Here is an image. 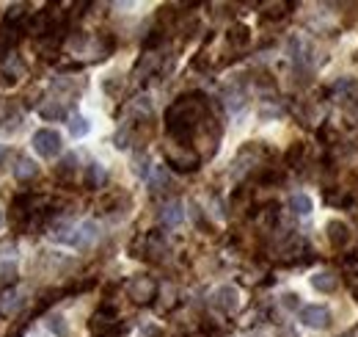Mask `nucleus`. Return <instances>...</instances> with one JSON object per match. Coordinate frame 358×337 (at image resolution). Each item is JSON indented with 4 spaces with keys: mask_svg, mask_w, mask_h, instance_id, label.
I'll return each instance as SVG.
<instances>
[{
    "mask_svg": "<svg viewBox=\"0 0 358 337\" xmlns=\"http://www.w3.org/2000/svg\"><path fill=\"white\" fill-rule=\"evenodd\" d=\"M209 119V105L207 97L193 91V94H182L179 100L171 102V108L166 111V130L174 138V144H187L193 133L201 127V122Z\"/></svg>",
    "mask_w": 358,
    "mask_h": 337,
    "instance_id": "f257e3e1",
    "label": "nucleus"
},
{
    "mask_svg": "<svg viewBox=\"0 0 358 337\" xmlns=\"http://www.w3.org/2000/svg\"><path fill=\"white\" fill-rule=\"evenodd\" d=\"M55 241L66 244L72 249H88V246H94L100 241V227L91 219L80 221L77 227H61V230H55Z\"/></svg>",
    "mask_w": 358,
    "mask_h": 337,
    "instance_id": "f03ea898",
    "label": "nucleus"
},
{
    "mask_svg": "<svg viewBox=\"0 0 358 337\" xmlns=\"http://www.w3.org/2000/svg\"><path fill=\"white\" fill-rule=\"evenodd\" d=\"M30 147L36 149V155H39V158L53 161V158H58V155L64 152V138H61V133H58V130H53V127H41V130H36V133H33Z\"/></svg>",
    "mask_w": 358,
    "mask_h": 337,
    "instance_id": "7ed1b4c3",
    "label": "nucleus"
},
{
    "mask_svg": "<svg viewBox=\"0 0 358 337\" xmlns=\"http://www.w3.org/2000/svg\"><path fill=\"white\" fill-rule=\"evenodd\" d=\"M166 161L177 172H196L198 163H201L198 152L193 147H187V144H169L166 147Z\"/></svg>",
    "mask_w": 358,
    "mask_h": 337,
    "instance_id": "20e7f679",
    "label": "nucleus"
},
{
    "mask_svg": "<svg viewBox=\"0 0 358 337\" xmlns=\"http://www.w3.org/2000/svg\"><path fill=\"white\" fill-rule=\"evenodd\" d=\"M298 318L306 329H328L331 327V310L323 304H306L298 310Z\"/></svg>",
    "mask_w": 358,
    "mask_h": 337,
    "instance_id": "39448f33",
    "label": "nucleus"
},
{
    "mask_svg": "<svg viewBox=\"0 0 358 337\" xmlns=\"http://www.w3.org/2000/svg\"><path fill=\"white\" fill-rule=\"evenodd\" d=\"M127 296L135 302V304H149L158 299V282L152 277H135L130 285H127Z\"/></svg>",
    "mask_w": 358,
    "mask_h": 337,
    "instance_id": "423d86ee",
    "label": "nucleus"
},
{
    "mask_svg": "<svg viewBox=\"0 0 358 337\" xmlns=\"http://www.w3.org/2000/svg\"><path fill=\"white\" fill-rule=\"evenodd\" d=\"M212 307L215 310H220V313H234L237 307H240V291L234 288V285H220V288H215V293H212Z\"/></svg>",
    "mask_w": 358,
    "mask_h": 337,
    "instance_id": "0eeeda50",
    "label": "nucleus"
},
{
    "mask_svg": "<svg viewBox=\"0 0 358 337\" xmlns=\"http://www.w3.org/2000/svg\"><path fill=\"white\" fill-rule=\"evenodd\" d=\"M25 291L22 288H8V291H3L0 293V316L3 318H11V316H17L22 307H25Z\"/></svg>",
    "mask_w": 358,
    "mask_h": 337,
    "instance_id": "6e6552de",
    "label": "nucleus"
},
{
    "mask_svg": "<svg viewBox=\"0 0 358 337\" xmlns=\"http://www.w3.org/2000/svg\"><path fill=\"white\" fill-rule=\"evenodd\" d=\"M326 238H328V244H331L334 249H342V246L350 241V227H348L345 221H339V219H331V221L326 224Z\"/></svg>",
    "mask_w": 358,
    "mask_h": 337,
    "instance_id": "1a4fd4ad",
    "label": "nucleus"
},
{
    "mask_svg": "<svg viewBox=\"0 0 358 337\" xmlns=\"http://www.w3.org/2000/svg\"><path fill=\"white\" fill-rule=\"evenodd\" d=\"M86 188H91V191H97V188H102L105 183H108V172H105V166L100 163V161H94V163H88L86 166Z\"/></svg>",
    "mask_w": 358,
    "mask_h": 337,
    "instance_id": "9d476101",
    "label": "nucleus"
},
{
    "mask_svg": "<svg viewBox=\"0 0 358 337\" xmlns=\"http://www.w3.org/2000/svg\"><path fill=\"white\" fill-rule=\"evenodd\" d=\"M185 221V208H182V202H169V205H163V210H160V224L163 227H179Z\"/></svg>",
    "mask_w": 358,
    "mask_h": 337,
    "instance_id": "9b49d317",
    "label": "nucleus"
},
{
    "mask_svg": "<svg viewBox=\"0 0 358 337\" xmlns=\"http://www.w3.org/2000/svg\"><path fill=\"white\" fill-rule=\"evenodd\" d=\"M290 53H292L295 66H303V69L312 66V55H309L312 50H309V44L303 39H290Z\"/></svg>",
    "mask_w": 358,
    "mask_h": 337,
    "instance_id": "f8f14e48",
    "label": "nucleus"
},
{
    "mask_svg": "<svg viewBox=\"0 0 358 337\" xmlns=\"http://www.w3.org/2000/svg\"><path fill=\"white\" fill-rule=\"evenodd\" d=\"M287 205H290L292 216H309V213L314 210V202H312L309 194H292V197L287 199Z\"/></svg>",
    "mask_w": 358,
    "mask_h": 337,
    "instance_id": "ddd939ff",
    "label": "nucleus"
},
{
    "mask_svg": "<svg viewBox=\"0 0 358 337\" xmlns=\"http://www.w3.org/2000/svg\"><path fill=\"white\" fill-rule=\"evenodd\" d=\"M312 288L320 291V293H334V291L339 288V277H334V274H328V271H320V274L312 277Z\"/></svg>",
    "mask_w": 358,
    "mask_h": 337,
    "instance_id": "4468645a",
    "label": "nucleus"
},
{
    "mask_svg": "<svg viewBox=\"0 0 358 337\" xmlns=\"http://www.w3.org/2000/svg\"><path fill=\"white\" fill-rule=\"evenodd\" d=\"M39 174V166L30 161V158H17V166H14V177L19 180V183H28V180H33Z\"/></svg>",
    "mask_w": 358,
    "mask_h": 337,
    "instance_id": "2eb2a0df",
    "label": "nucleus"
},
{
    "mask_svg": "<svg viewBox=\"0 0 358 337\" xmlns=\"http://www.w3.org/2000/svg\"><path fill=\"white\" fill-rule=\"evenodd\" d=\"M47 329H50V335L53 337H69V324H66V318L61 316V313H53V316H47Z\"/></svg>",
    "mask_w": 358,
    "mask_h": 337,
    "instance_id": "dca6fc26",
    "label": "nucleus"
},
{
    "mask_svg": "<svg viewBox=\"0 0 358 337\" xmlns=\"http://www.w3.org/2000/svg\"><path fill=\"white\" fill-rule=\"evenodd\" d=\"M39 113H41V119H47V122H61V119H66V108H64L61 102H47V105L39 108Z\"/></svg>",
    "mask_w": 358,
    "mask_h": 337,
    "instance_id": "f3484780",
    "label": "nucleus"
},
{
    "mask_svg": "<svg viewBox=\"0 0 358 337\" xmlns=\"http://www.w3.org/2000/svg\"><path fill=\"white\" fill-rule=\"evenodd\" d=\"M88 130H91V125H88V119L83 113L69 116V133H72V138H83V136H88Z\"/></svg>",
    "mask_w": 358,
    "mask_h": 337,
    "instance_id": "a211bd4d",
    "label": "nucleus"
},
{
    "mask_svg": "<svg viewBox=\"0 0 358 337\" xmlns=\"http://www.w3.org/2000/svg\"><path fill=\"white\" fill-rule=\"evenodd\" d=\"M77 172V158L75 155H66L64 161H61V166H58V177H69V174H75Z\"/></svg>",
    "mask_w": 358,
    "mask_h": 337,
    "instance_id": "6ab92c4d",
    "label": "nucleus"
},
{
    "mask_svg": "<svg viewBox=\"0 0 358 337\" xmlns=\"http://www.w3.org/2000/svg\"><path fill=\"white\" fill-rule=\"evenodd\" d=\"M284 304H287V307H292V310H295V307L301 310V304H298V296H295V293H287V296H284Z\"/></svg>",
    "mask_w": 358,
    "mask_h": 337,
    "instance_id": "aec40b11",
    "label": "nucleus"
},
{
    "mask_svg": "<svg viewBox=\"0 0 358 337\" xmlns=\"http://www.w3.org/2000/svg\"><path fill=\"white\" fill-rule=\"evenodd\" d=\"M6 161H8V147H6V144H0V166H3Z\"/></svg>",
    "mask_w": 358,
    "mask_h": 337,
    "instance_id": "412c9836",
    "label": "nucleus"
},
{
    "mask_svg": "<svg viewBox=\"0 0 358 337\" xmlns=\"http://www.w3.org/2000/svg\"><path fill=\"white\" fill-rule=\"evenodd\" d=\"M3 224H6V213H3V208H0V230H3Z\"/></svg>",
    "mask_w": 358,
    "mask_h": 337,
    "instance_id": "4be33fe9",
    "label": "nucleus"
},
{
    "mask_svg": "<svg viewBox=\"0 0 358 337\" xmlns=\"http://www.w3.org/2000/svg\"><path fill=\"white\" fill-rule=\"evenodd\" d=\"M339 337H356V335H353V332H348V335H339Z\"/></svg>",
    "mask_w": 358,
    "mask_h": 337,
    "instance_id": "5701e85b",
    "label": "nucleus"
}]
</instances>
